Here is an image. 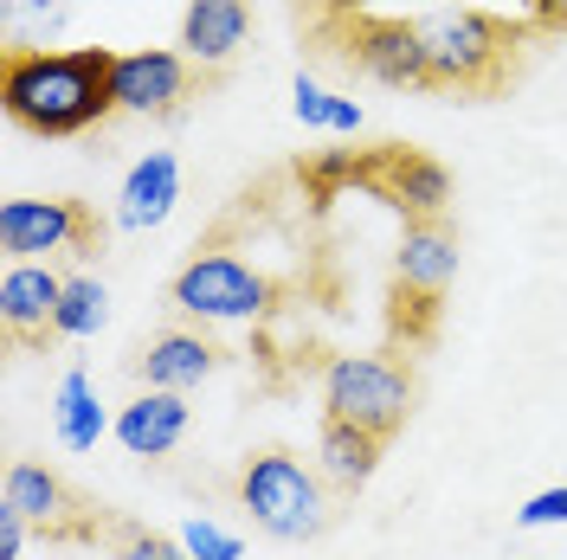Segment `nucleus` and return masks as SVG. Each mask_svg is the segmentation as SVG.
<instances>
[{
  "instance_id": "obj_23",
  "label": "nucleus",
  "mask_w": 567,
  "mask_h": 560,
  "mask_svg": "<svg viewBox=\"0 0 567 560\" xmlns=\"http://www.w3.org/2000/svg\"><path fill=\"white\" fill-rule=\"evenodd\" d=\"M516 522H523V528H555V522H567V484L529 496V502L516 509Z\"/></svg>"
},
{
  "instance_id": "obj_5",
  "label": "nucleus",
  "mask_w": 567,
  "mask_h": 560,
  "mask_svg": "<svg viewBox=\"0 0 567 560\" xmlns=\"http://www.w3.org/2000/svg\"><path fill=\"white\" fill-rule=\"evenodd\" d=\"M413 413V374L400 354H336L322 367V419L361 425L374 438H393Z\"/></svg>"
},
{
  "instance_id": "obj_22",
  "label": "nucleus",
  "mask_w": 567,
  "mask_h": 560,
  "mask_svg": "<svg viewBox=\"0 0 567 560\" xmlns=\"http://www.w3.org/2000/svg\"><path fill=\"white\" fill-rule=\"evenodd\" d=\"M181 548L194 560H239V535H226V528H213L194 516V522L181 528Z\"/></svg>"
},
{
  "instance_id": "obj_4",
  "label": "nucleus",
  "mask_w": 567,
  "mask_h": 560,
  "mask_svg": "<svg viewBox=\"0 0 567 560\" xmlns=\"http://www.w3.org/2000/svg\"><path fill=\"white\" fill-rule=\"evenodd\" d=\"M329 59L354 65L374 84L393 91H432V65H425V39L420 20H381V13H349V20H317L310 27Z\"/></svg>"
},
{
  "instance_id": "obj_14",
  "label": "nucleus",
  "mask_w": 567,
  "mask_h": 560,
  "mask_svg": "<svg viewBox=\"0 0 567 560\" xmlns=\"http://www.w3.org/2000/svg\"><path fill=\"white\" fill-rule=\"evenodd\" d=\"M251 39V0H194L181 20V52L194 65H226L239 45Z\"/></svg>"
},
{
  "instance_id": "obj_7",
  "label": "nucleus",
  "mask_w": 567,
  "mask_h": 560,
  "mask_svg": "<svg viewBox=\"0 0 567 560\" xmlns=\"http://www.w3.org/2000/svg\"><path fill=\"white\" fill-rule=\"evenodd\" d=\"M0 251L13 265H45V258H97L104 251V212L91 200H7L0 207Z\"/></svg>"
},
{
  "instance_id": "obj_15",
  "label": "nucleus",
  "mask_w": 567,
  "mask_h": 560,
  "mask_svg": "<svg viewBox=\"0 0 567 560\" xmlns=\"http://www.w3.org/2000/svg\"><path fill=\"white\" fill-rule=\"evenodd\" d=\"M181 432H187V400L162 393V386H148L142 400L116 413V445L130 457H168L181 445Z\"/></svg>"
},
{
  "instance_id": "obj_17",
  "label": "nucleus",
  "mask_w": 567,
  "mask_h": 560,
  "mask_svg": "<svg viewBox=\"0 0 567 560\" xmlns=\"http://www.w3.org/2000/svg\"><path fill=\"white\" fill-rule=\"evenodd\" d=\"M381 452H388V438H374L361 425H342V419H322V477L342 496H354L381 470Z\"/></svg>"
},
{
  "instance_id": "obj_21",
  "label": "nucleus",
  "mask_w": 567,
  "mask_h": 560,
  "mask_svg": "<svg viewBox=\"0 0 567 560\" xmlns=\"http://www.w3.org/2000/svg\"><path fill=\"white\" fill-rule=\"evenodd\" d=\"M116 560H194L181 541H168V535H155V528H116Z\"/></svg>"
},
{
  "instance_id": "obj_10",
  "label": "nucleus",
  "mask_w": 567,
  "mask_h": 560,
  "mask_svg": "<svg viewBox=\"0 0 567 560\" xmlns=\"http://www.w3.org/2000/svg\"><path fill=\"white\" fill-rule=\"evenodd\" d=\"M0 509H13L27 528L52 535V541H97V528H104V516L78 490H65V477H52L45 464H7Z\"/></svg>"
},
{
  "instance_id": "obj_8",
  "label": "nucleus",
  "mask_w": 567,
  "mask_h": 560,
  "mask_svg": "<svg viewBox=\"0 0 567 560\" xmlns=\"http://www.w3.org/2000/svg\"><path fill=\"white\" fill-rule=\"evenodd\" d=\"M349 187L374 194L381 207H393L400 219H445L452 180L445 168L413 148V142H374V148H349Z\"/></svg>"
},
{
  "instance_id": "obj_11",
  "label": "nucleus",
  "mask_w": 567,
  "mask_h": 560,
  "mask_svg": "<svg viewBox=\"0 0 567 560\" xmlns=\"http://www.w3.org/2000/svg\"><path fill=\"white\" fill-rule=\"evenodd\" d=\"M200 84H207V65H194L181 52H123L110 71L116 110H130V116H175Z\"/></svg>"
},
{
  "instance_id": "obj_26",
  "label": "nucleus",
  "mask_w": 567,
  "mask_h": 560,
  "mask_svg": "<svg viewBox=\"0 0 567 560\" xmlns=\"http://www.w3.org/2000/svg\"><path fill=\"white\" fill-rule=\"evenodd\" d=\"M20 548H27V522L13 509H0V560H20Z\"/></svg>"
},
{
  "instance_id": "obj_25",
  "label": "nucleus",
  "mask_w": 567,
  "mask_h": 560,
  "mask_svg": "<svg viewBox=\"0 0 567 560\" xmlns=\"http://www.w3.org/2000/svg\"><path fill=\"white\" fill-rule=\"evenodd\" d=\"M535 33H567V0H523Z\"/></svg>"
},
{
  "instance_id": "obj_3",
  "label": "nucleus",
  "mask_w": 567,
  "mask_h": 560,
  "mask_svg": "<svg viewBox=\"0 0 567 560\" xmlns=\"http://www.w3.org/2000/svg\"><path fill=\"white\" fill-rule=\"evenodd\" d=\"M452 278H458V232L445 219H406L400 258H393V310H388L393 342L413 349L439 329Z\"/></svg>"
},
{
  "instance_id": "obj_6",
  "label": "nucleus",
  "mask_w": 567,
  "mask_h": 560,
  "mask_svg": "<svg viewBox=\"0 0 567 560\" xmlns=\"http://www.w3.org/2000/svg\"><path fill=\"white\" fill-rule=\"evenodd\" d=\"M239 502H246L251 528L271 535V541H317L322 522H329L322 484L290 452H278V445L246 457V470H239Z\"/></svg>"
},
{
  "instance_id": "obj_19",
  "label": "nucleus",
  "mask_w": 567,
  "mask_h": 560,
  "mask_svg": "<svg viewBox=\"0 0 567 560\" xmlns=\"http://www.w3.org/2000/svg\"><path fill=\"white\" fill-rule=\"evenodd\" d=\"M110 322V290L97 278H65V303H59V335H97Z\"/></svg>"
},
{
  "instance_id": "obj_2",
  "label": "nucleus",
  "mask_w": 567,
  "mask_h": 560,
  "mask_svg": "<svg viewBox=\"0 0 567 560\" xmlns=\"http://www.w3.org/2000/svg\"><path fill=\"white\" fill-rule=\"evenodd\" d=\"M420 39H425V65H432V97L484 104V97H503L523 77L535 27L509 20V13H491V7H445V13L420 20Z\"/></svg>"
},
{
  "instance_id": "obj_20",
  "label": "nucleus",
  "mask_w": 567,
  "mask_h": 560,
  "mask_svg": "<svg viewBox=\"0 0 567 560\" xmlns=\"http://www.w3.org/2000/svg\"><path fill=\"white\" fill-rule=\"evenodd\" d=\"M290 97H297V123H303V129H361V104H354V97H329L310 77H297Z\"/></svg>"
},
{
  "instance_id": "obj_24",
  "label": "nucleus",
  "mask_w": 567,
  "mask_h": 560,
  "mask_svg": "<svg viewBox=\"0 0 567 560\" xmlns=\"http://www.w3.org/2000/svg\"><path fill=\"white\" fill-rule=\"evenodd\" d=\"M297 13H303V27H317V20H349V13H368V0H297Z\"/></svg>"
},
{
  "instance_id": "obj_18",
  "label": "nucleus",
  "mask_w": 567,
  "mask_h": 560,
  "mask_svg": "<svg viewBox=\"0 0 567 560\" xmlns=\"http://www.w3.org/2000/svg\"><path fill=\"white\" fill-rule=\"evenodd\" d=\"M59 438H65V452H91L104 438V413H97L91 374H78V367L59 381Z\"/></svg>"
},
{
  "instance_id": "obj_16",
  "label": "nucleus",
  "mask_w": 567,
  "mask_h": 560,
  "mask_svg": "<svg viewBox=\"0 0 567 560\" xmlns=\"http://www.w3.org/2000/svg\"><path fill=\"white\" fill-rule=\"evenodd\" d=\"M175 200H181V168H175L168 148H155V155H142L136 168H130L116 219H123L130 232H148V226H162V219L175 212Z\"/></svg>"
},
{
  "instance_id": "obj_1",
  "label": "nucleus",
  "mask_w": 567,
  "mask_h": 560,
  "mask_svg": "<svg viewBox=\"0 0 567 560\" xmlns=\"http://www.w3.org/2000/svg\"><path fill=\"white\" fill-rule=\"evenodd\" d=\"M110 71H116V52H104V45H71V52L7 45L0 104L27 136H84L104 116H116Z\"/></svg>"
},
{
  "instance_id": "obj_13",
  "label": "nucleus",
  "mask_w": 567,
  "mask_h": 560,
  "mask_svg": "<svg viewBox=\"0 0 567 560\" xmlns=\"http://www.w3.org/2000/svg\"><path fill=\"white\" fill-rule=\"evenodd\" d=\"M219 354L207 335H194V329H162L148 349L136 354V374L148 386H162V393H187V386H200L219 367Z\"/></svg>"
},
{
  "instance_id": "obj_12",
  "label": "nucleus",
  "mask_w": 567,
  "mask_h": 560,
  "mask_svg": "<svg viewBox=\"0 0 567 560\" xmlns=\"http://www.w3.org/2000/svg\"><path fill=\"white\" fill-rule=\"evenodd\" d=\"M59 303H65V278L52 265H7V278H0V322H7L13 349L59 342Z\"/></svg>"
},
{
  "instance_id": "obj_9",
  "label": "nucleus",
  "mask_w": 567,
  "mask_h": 560,
  "mask_svg": "<svg viewBox=\"0 0 567 560\" xmlns=\"http://www.w3.org/2000/svg\"><path fill=\"white\" fill-rule=\"evenodd\" d=\"M168 297H175V310L200 315V322H251L271 310V283L233 251H194L175 271Z\"/></svg>"
}]
</instances>
